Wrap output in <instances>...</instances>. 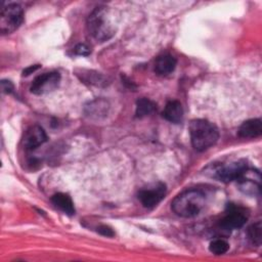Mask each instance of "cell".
Masks as SVG:
<instances>
[{
  "label": "cell",
  "instance_id": "obj_18",
  "mask_svg": "<svg viewBox=\"0 0 262 262\" xmlns=\"http://www.w3.org/2000/svg\"><path fill=\"white\" fill-rule=\"evenodd\" d=\"M83 80L84 81H87L91 84H95V85H98L99 83H105V80L104 78L98 74V73H95V74H92L91 72H88L87 74L86 73H83Z\"/></svg>",
  "mask_w": 262,
  "mask_h": 262
},
{
  "label": "cell",
  "instance_id": "obj_7",
  "mask_svg": "<svg viewBox=\"0 0 262 262\" xmlns=\"http://www.w3.org/2000/svg\"><path fill=\"white\" fill-rule=\"evenodd\" d=\"M166 194V185L162 182H157L142 188L138 193V199L145 208H154L157 206Z\"/></svg>",
  "mask_w": 262,
  "mask_h": 262
},
{
  "label": "cell",
  "instance_id": "obj_4",
  "mask_svg": "<svg viewBox=\"0 0 262 262\" xmlns=\"http://www.w3.org/2000/svg\"><path fill=\"white\" fill-rule=\"evenodd\" d=\"M24 19L23 8L15 3H10L1 7L0 31L2 34H10L15 31Z\"/></svg>",
  "mask_w": 262,
  "mask_h": 262
},
{
  "label": "cell",
  "instance_id": "obj_12",
  "mask_svg": "<svg viewBox=\"0 0 262 262\" xmlns=\"http://www.w3.org/2000/svg\"><path fill=\"white\" fill-rule=\"evenodd\" d=\"M176 62V58L169 53L159 55L155 61V72L160 76L169 75L174 71Z\"/></svg>",
  "mask_w": 262,
  "mask_h": 262
},
{
  "label": "cell",
  "instance_id": "obj_1",
  "mask_svg": "<svg viewBox=\"0 0 262 262\" xmlns=\"http://www.w3.org/2000/svg\"><path fill=\"white\" fill-rule=\"evenodd\" d=\"M189 135L191 144L198 151H204L210 148L219 138V132L216 126L203 119H196L190 122Z\"/></svg>",
  "mask_w": 262,
  "mask_h": 262
},
{
  "label": "cell",
  "instance_id": "obj_20",
  "mask_svg": "<svg viewBox=\"0 0 262 262\" xmlns=\"http://www.w3.org/2000/svg\"><path fill=\"white\" fill-rule=\"evenodd\" d=\"M1 88L4 93H11L13 90V84L8 80H2L1 82Z\"/></svg>",
  "mask_w": 262,
  "mask_h": 262
},
{
  "label": "cell",
  "instance_id": "obj_15",
  "mask_svg": "<svg viewBox=\"0 0 262 262\" xmlns=\"http://www.w3.org/2000/svg\"><path fill=\"white\" fill-rule=\"evenodd\" d=\"M156 110V103L148 98H140L136 102V116L139 118L150 115Z\"/></svg>",
  "mask_w": 262,
  "mask_h": 262
},
{
  "label": "cell",
  "instance_id": "obj_14",
  "mask_svg": "<svg viewBox=\"0 0 262 262\" xmlns=\"http://www.w3.org/2000/svg\"><path fill=\"white\" fill-rule=\"evenodd\" d=\"M51 201L56 208H58L66 214H68V215L75 214V207H74L73 201L68 194L62 193V192L55 193L51 198Z\"/></svg>",
  "mask_w": 262,
  "mask_h": 262
},
{
  "label": "cell",
  "instance_id": "obj_10",
  "mask_svg": "<svg viewBox=\"0 0 262 262\" xmlns=\"http://www.w3.org/2000/svg\"><path fill=\"white\" fill-rule=\"evenodd\" d=\"M108 111V103L104 99H95L89 101L84 106V113L88 118L100 119L106 116Z\"/></svg>",
  "mask_w": 262,
  "mask_h": 262
},
{
  "label": "cell",
  "instance_id": "obj_13",
  "mask_svg": "<svg viewBox=\"0 0 262 262\" xmlns=\"http://www.w3.org/2000/svg\"><path fill=\"white\" fill-rule=\"evenodd\" d=\"M163 117L171 123H179L183 117V110L181 103L177 100L169 101L163 111Z\"/></svg>",
  "mask_w": 262,
  "mask_h": 262
},
{
  "label": "cell",
  "instance_id": "obj_21",
  "mask_svg": "<svg viewBox=\"0 0 262 262\" xmlns=\"http://www.w3.org/2000/svg\"><path fill=\"white\" fill-rule=\"evenodd\" d=\"M97 232H99L100 234L105 235V236H113L114 235V231L112 230V228H110L108 226H105V225L99 226L97 228Z\"/></svg>",
  "mask_w": 262,
  "mask_h": 262
},
{
  "label": "cell",
  "instance_id": "obj_2",
  "mask_svg": "<svg viewBox=\"0 0 262 262\" xmlns=\"http://www.w3.org/2000/svg\"><path fill=\"white\" fill-rule=\"evenodd\" d=\"M205 194L198 189H188L178 194L172 202L173 212L184 218L196 216L205 206Z\"/></svg>",
  "mask_w": 262,
  "mask_h": 262
},
{
  "label": "cell",
  "instance_id": "obj_22",
  "mask_svg": "<svg viewBox=\"0 0 262 262\" xmlns=\"http://www.w3.org/2000/svg\"><path fill=\"white\" fill-rule=\"evenodd\" d=\"M39 67H40V66H39V64H35V66H31V67H29V68H28V69H26V70H25V71H24V72H23V73H24V74H23V75H24V76H28V75H30V74H32V73H33V72H35V71H36V70H37V69H39Z\"/></svg>",
  "mask_w": 262,
  "mask_h": 262
},
{
  "label": "cell",
  "instance_id": "obj_11",
  "mask_svg": "<svg viewBox=\"0 0 262 262\" xmlns=\"http://www.w3.org/2000/svg\"><path fill=\"white\" fill-rule=\"evenodd\" d=\"M262 133V123L260 119H251L244 122L238 128L237 134L242 138H256Z\"/></svg>",
  "mask_w": 262,
  "mask_h": 262
},
{
  "label": "cell",
  "instance_id": "obj_8",
  "mask_svg": "<svg viewBox=\"0 0 262 262\" xmlns=\"http://www.w3.org/2000/svg\"><path fill=\"white\" fill-rule=\"evenodd\" d=\"M47 140V135L44 129L38 125L29 127L23 137V143L26 148L34 149Z\"/></svg>",
  "mask_w": 262,
  "mask_h": 262
},
{
  "label": "cell",
  "instance_id": "obj_19",
  "mask_svg": "<svg viewBox=\"0 0 262 262\" xmlns=\"http://www.w3.org/2000/svg\"><path fill=\"white\" fill-rule=\"evenodd\" d=\"M90 51V48L86 44H79L75 47V53L79 55H88Z\"/></svg>",
  "mask_w": 262,
  "mask_h": 262
},
{
  "label": "cell",
  "instance_id": "obj_6",
  "mask_svg": "<svg viewBox=\"0 0 262 262\" xmlns=\"http://www.w3.org/2000/svg\"><path fill=\"white\" fill-rule=\"evenodd\" d=\"M60 81V75L57 72L44 73L34 79L31 85V92L36 95L46 94L53 91Z\"/></svg>",
  "mask_w": 262,
  "mask_h": 262
},
{
  "label": "cell",
  "instance_id": "obj_3",
  "mask_svg": "<svg viewBox=\"0 0 262 262\" xmlns=\"http://www.w3.org/2000/svg\"><path fill=\"white\" fill-rule=\"evenodd\" d=\"M87 27L89 33L100 42L111 39L115 34V29L110 23L105 7H96L90 13Z\"/></svg>",
  "mask_w": 262,
  "mask_h": 262
},
{
  "label": "cell",
  "instance_id": "obj_17",
  "mask_svg": "<svg viewBox=\"0 0 262 262\" xmlns=\"http://www.w3.org/2000/svg\"><path fill=\"white\" fill-rule=\"evenodd\" d=\"M228 249H229L228 243L224 239H221V238L214 239L209 245L210 252L215 254V255H222V254L226 253L228 251Z\"/></svg>",
  "mask_w": 262,
  "mask_h": 262
},
{
  "label": "cell",
  "instance_id": "obj_9",
  "mask_svg": "<svg viewBox=\"0 0 262 262\" xmlns=\"http://www.w3.org/2000/svg\"><path fill=\"white\" fill-rule=\"evenodd\" d=\"M247 219H248V217L243 210L233 208L221 220L220 225L222 228H224L226 230L238 229L245 225V223L247 222Z\"/></svg>",
  "mask_w": 262,
  "mask_h": 262
},
{
  "label": "cell",
  "instance_id": "obj_16",
  "mask_svg": "<svg viewBox=\"0 0 262 262\" xmlns=\"http://www.w3.org/2000/svg\"><path fill=\"white\" fill-rule=\"evenodd\" d=\"M248 237L250 242L255 246H260L262 241V226L261 222L258 221L254 224H252L248 228Z\"/></svg>",
  "mask_w": 262,
  "mask_h": 262
},
{
  "label": "cell",
  "instance_id": "obj_5",
  "mask_svg": "<svg viewBox=\"0 0 262 262\" xmlns=\"http://www.w3.org/2000/svg\"><path fill=\"white\" fill-rule=\"evenodd\" d=\"M247 167V162L245 160H238L230 162L228 164H221L215 166L212 172L213 176L218 180L223 182H229L232 180H236Z\"/></svg>",
  "mask_w": 262,
  "mask_h": 262
}]
</instances>
